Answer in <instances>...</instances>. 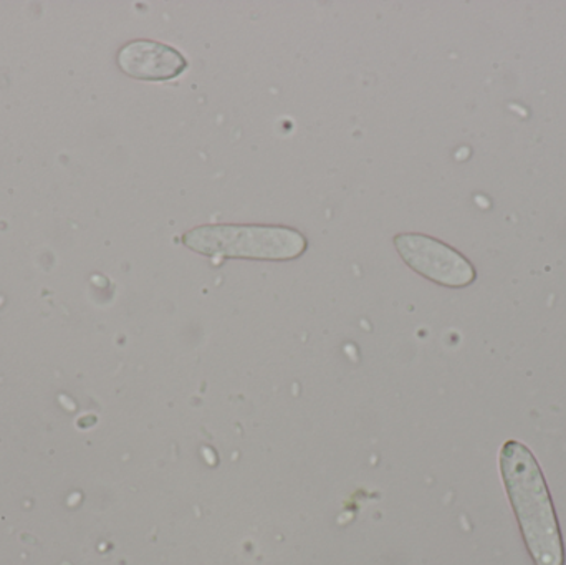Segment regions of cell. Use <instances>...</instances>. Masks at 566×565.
<instances>
[{
    "label": "cell",
    "instance_id": "obj_1",
    "mask_svg": "<svg viewBox=\"0 0 566 565\" xmlns=\"http://www.w3.org/2000/svg\"><path fill=\"white\" fill-rule=\"evenodd\" d=\"M502 480L521 523L525 544L537 565H564V544L554 503L534 453L521 441L502 447Z\"/></svg>",
    "mask_w": 566,
    "mask_h": 565
},
{
    "label": "cell",
    "instance_id": "obj_2",
    "mask_svg": "<svg viewBox=\"0 0 566 565\" xmlns=\"http://www.w3.org/2000/svg\"><path fill=\"white\" fill-rule=\"evenodd\" d=\"M186 248L208 258L290 261L306 251V239L285 226H199L182 236Z\"/></svg>",
    "mask_w": 566,
    "mask_h": 565
},
{
    "label": "cell",
    "instance_id": "obj_3",
    "mask_svg": "<svg viewBox=\"0 0 566 565\" xmlns=\"http://www.w3.org/2000/svg\"><path fill=\"white\" fill-rule=\"evenodd\" d=\"M395 245L412 271L436 284L459 289L475 281L471 262L438 239L424 234H398Z\"/></svg>",
    "mask_w": 566,
    "mask_h": 565
},
{
    "label": "cell",
    "instance_id": "obj_4",
    "mask_svg": "<svg viewBox=\"0 0 566 565\" xmlns=\"http://www.w3.org/2000/svg\"><path fill=\"white\" fill-rule=\"evenodd\" d=\"M118 66L132 79L165 82L188 69L185 56L165 43L133 40L118 52Z\"/></svg>",
    "mask_w": 566,
    "mask_h": 565
}]
</instances>
